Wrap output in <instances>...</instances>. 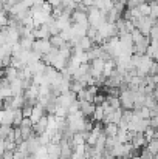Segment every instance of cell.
Segmentation results:
<instances>
[{
    "instance_id": "cell-1",
    "label": "cell",
    "mask_w": 158,
    "mask_h": 159,
    "mask_svg": "<svg viewBox=\"0 0 158 159\" xmlns=\"http://www.w3.org/2000/svg\"><path fill=\"white\" fill-rule=\"evenodd\" d=\"M65 120H67V127L65 128L71 134L79 133V131H90L93 128L92 122L87 120V117L81 113V110L76 111V113H68V116L65 117Z\"/></svg>"
},
{
    "instance_id": "cell-2",
    "label": "cell",
    "mask_w": 158,
    "mask_h": 159,
    "mask_svg": "<svg viewBox=\"0 0 158 159\" xmlns=\"http://www.w3.org/2000/svg\"><path fill=\"white\" fill-rule=\"evenodd\" d=\"M115 36H118L116 23H113V22H104V23L98 28V40H96V45H98V43H104L105 40H108L110 37H115Z\"/></svg>"
},
{
    "instance_id": "cell-3",
    "label": "cell",
    "mask_w": 158,
    "mask_h": 159,
    "mask_svg": "<svg viewBox=\"0 0 158 159\" xmlns=\"http://www.w3.org/2000/svg\"><path fill=\"white\" fill-rule=\"evenodd\" d=\"M87 16H89V23L92 28H99L104 22H107V12L98 9L96 6H90V9L87 11Z\"/></svg>"
},
{
    "instance_id": "cell-4",
    "label": "cell",
    "mask_w": 158,
    "mask_h": 159,
    "mask_svg": "<svg viewBox=\"0 0 158 159\" xmlns=\"http://www.w3.org/2000/svg\"><path fill=\"white\" fill-rule=\"evenodd\" d=\"M133 145L132 142H118L115 147L110 148V155L113 158H124L127 159V156H130V153L133 152Z\"/></svg>"
},
{
    "instance_id": "cell-5",
    "label": "cell",
    "mask_w": 158,
    "mask_h": 159,
    "mask_svg": "<svg viewBox=\"0 0 158 159\" xmlns=\"http://www.w3.org/2000/svg\"><path fill=\"white\" fill-rule=\"evenodd\" d=\"M119 102L124 110H133L135 108V90L122 88L119 91Z\"/></svg>"
},
{
    "instance_id": "cell-6",
    "label": "cell",
    "mask_w": 158,
    "mask_h": 159,
    "mask_svg": "<svg viewBox=\"0 0 158 159\" xmlns=\"http://www.w3.org/2000/svg\"><path fill=\"white\" fill-rule=\"evenodd\" d=\"M132 22H133L135 28L140 30L141 34H144V36H147V37H149V33H151V30H152V26H154V23H155V20L151 19L149 16H141V17L132 20Z\"/></svg>"
},
{
    "instance_id": "cell-7",
    "label": "cell",
    "mask_w": 158,
    "mask_h": 159,
    "mask_svg": "<svg viewBox=\"0 0 158 159\" xmlns=\"http://www.w3.org/2000/svg\"><path fill=\"white\" fill-rule=\"evenodd\" d=\"M107 59H103V57H98V59H93V60H90L92 63H89L90 65V74L98 80V79H103L104 76H103V73H104V63Z\"/></svg>"
},
{
    "instance_id": "cell-8",
    "label": "cell",
    "mask_w": 158,
    "mask_h": 159,
    "mask_svg": "<svg viewBox=\"0 0 158 159\" xmlns=\"http://www.w3.org/2000/svg\"><path fill=\"white\" fill-rule=\"evenodd\" d=\"M53 50V45L50 39H36L33 43V51L39 54V56H45Z\"/></svg>"
},
{
    "instance_id": "cell-9",
    "label": "cell",
    "mask_w": 158,
    "mask_h": 159,
    "mask_svg": "<svg viewBox=\"0 0 158 159\" xmlns=\"http://www.w3.org/2000/svg\"><path fill=\"white\" fill-rule=\"evenodd\" d=\"M76 99H78V98H76V94H74L73 91H65V93H60V94L54 99V104H56V105H60V107H65V108L68 110V107L71 105Z\"/></svg>"
},
{
    "instance_id": "cell-10",
    "label": "cell",
    "mask_w": 158,
    "mask_h": 159,
    "mask_svg": "<svg viewBox=\"0 0 158 159\" xmlns=\"http://www.w3.org/2000/svg\"><path fill=\"white\" fill-rule=\"evenodd\" d=\"M71 23H78V25H82V26H90L87 12L84 9H74L71 12Z\"/></svg>"
},
{
    "instance_id": "cell-11",
    "label": "cell",
    "mask_w": 158,
    "mask_h": 159,
    "mask_svg": "<svg viewBox=\"0 0 158 159\" xmlns=\"http://www.w3.org/2000/svg\"><path fill=\"white\" fill-rule=\"evenodd\" d=\"M122 119V108H115L104 116L105 124H119Z\"/></svg>"
},
{
    "instance_id": "cell-12",
    "label": "cell",
    "mask_w": 158,
    "mask_h": 159,
    "mask_svg": "<svg viewBox=\"0 0 158 159\" xmlns=\"http://www.w3.org/2000/svg\"><path fill=\"white\" fill-rule=\"evenodd\" d=\"M44 113H45V107L41 105L39 102H36V104L33 105L31 114H30V119H31L33 125H34V124H37V122H39L42 117H44Z\"/></svg>"
},
{
    "instance_id": "cell-13",
    "label": "cell",
    "mask_w": 158,
    "mask_h": 159,
    "mask_svg": "<svg viewBox=\"0 0 158 159\" xmlns=\"http://www.w3.org/2000/svg\"><path fill=\"white\" fill-rule=\"evenodd\" d=\"M95 104L93 102H90V101H79V110H81V113L85 116V117H90V116H93V111H95Z\"/></svg>"
},
{
    "instance_id": "cell-14",
    "label": "cell",
    "mask_w": 158,
    "mask_h": 159,
    "mask_svg": "<svg viewBox=\"0 0 158 159\" xmlns=\"http://www.w3.org/2000/svg\"><path fill=\"white\" fill-rule=\"evenodd\" d=\"M130 142H132L133 148H141V147H144L147 144V141H146L143 133H133V138H132Z\"/></svg>"
},
{
    "instance_id": "cell-15",
    "label": "cell",
    "mask_w": 158,
    "mask_h": 159,
    "mask_svg": "<svg viewBox=\"0 0 158 159\" xmlns=\"http://www.w3.org/2000/svg\"><path fill=\"white\" fill-rule=\"evenodd\" d=\"M115 70H116V63H115V59H107L104 63V73H103V76L104 77H108V76H112L113 73H115Z\"/></svg>"
},
{
    "instance_id": "cell-16",
    "label": "cell",
    "mask_w": 158,
    "mask_h": 159,
    "mask_svg": "<svg viewBox=\"0 0 158 159\" xmlns=\"http://www.w3.org/2000/svg\"><path fill=\"white\" fill-rule=\"evenodd\" d=\"M146 54H147L151 59H154L155 62H158V42H155V40H151V43L147 45Z\"/></svg>"
},
{
    "instance_id": "cell-17",
    "label": "cell",
    "mask_w": 158,
    "mask_h": 159,
    "mask_svg": "<svg viewBox=\"0 0 158 159\" xmlns=\"http://www.w3.org/2000/svg\"><path fill=\"white\" fill-rule=\"evenodd\" d=\"M113 3H115V0H95V6L104 12L110 11L113 8Z\"/></svg>"
},
{
    "instance_id": "cell-18",
    "label": "cell",
    "mask_w": 158,
    "mask_h": 159,
    "mask_svg": "<svg viewBox=\"0 0 158 159\" xmlns=\"http://www.w3.org/2000/svg\"><path fill=\"white\" fill-rule=\"evenodd\" d=\"M104 116H105V111H104V107L103 104H99V105L95 107V111H93V119L95 120H98V122H101V120H104Z\"/></svg>"
},
{
    "instance_id": "cell-19",
    "label": "cell",
    "mask_w": 158,
    "mask_h": 159,
    "mask_svg": "<svg viewBox=\"0 0 158 159\" xmlns=\"http://www.w3.org/2000/svg\"><path fill=\"white\" fill-rule=\"evenodd\" d=\"M118 130H119L118 124H105V127H104L105 136H116Z\"/></svg>"
},
{
    "instance_id": "cell-20",
    "label": "cell",
    "mask_w": 158,
    "mask_h": 159,
    "mask_svg": "<svg viewBox=\"0 0 158 159\" xmlns=\"http://www.w3.org/2000/svg\"><path fill=\"white\" fill-rule=\"evenodd\" d=\"M50 42H51L53 48H60V47H64L67 42L60 37V34H54V36H51L50 37Z\"/></svg>"
},
{
    "instance_id": "cell-21",
    "label": "cell",
    "mask_w": 158,
    "mask_h": 159,
    "mask_svg": "<svg viewBox=\"0 0 158 159\" xmlns=\"http://www.w3.org/2000/svg\"><path fill=\"white\" fill-rule=\"evenodd\" d=\"M138 111V114H140V117L141 119H151L152 116H154V111L151 110V108H147V107H141V108H138L136 110Z\"/></svg>"
},
{
    "instance_id": "cell-22",
    "label": "cell",
    "mask_w": 158,
    "mask_h": 159,
    "mask_svg": "<svg viewBox=\"0 0 158 159\" xmlns=\"http://www.w3.org/2000/svg\"><path fill=\"white\" fill-rule=\"evenodd\" d=\"M136 8H138L141 16H149L151 14V3H147V2H141Z\"/></svg>"
},
{
    "instance_id": "cell-23",
    "label": "cell",
    "mask_w": 158,
    "mask_h": 159,
    "mask_svg": "<svg viewBox=\"0 0 158 159\" xmlns=\"http://www.w3.org/2000/svg\"><path fill=\"white\" fill-rule=\"evenodd\" d=\"M146 148H147L152 155H157L158 153V139L157 138H154L152 141H149V142L146 144Z\"/></svg>"
},
{
    "instance_id": "cell-24",
    "label": "cell",
    "mask_w": 158,
    "mask_h": 159,
    "mask_svg": "<svg viewBox=\"0 0 158 159\" xmlns=\"http://www.w3.org/2000/svg\"><path fill=\"white\" fill-rule=\"evenodd\" d=\"M149 17L154 19V20L158 19V2H155V0L151 3V14H149Z\"/></svg>"
},
{
    "instance_id": "cell-25",
    "label": "cell",
    "mask_w": 158,
    "mask_h": 159,
    "mask_svg": "<svg viewBox=\"0 0 158 159\" xmlns=\"http://www.w3.org/2000/svg\"><path fill=\"white\" fill-rule=\"evenodd\" d=\"M149 39L158 42V23H154V26H152V30L149 33Z\"/></svg>"
},
{
    "instance_id": "cell-26",
    "label": "cell",
    "mask_w": 158,
    "mask_h": 159,
    "mask_svg": "<svg viewBox=\"0 0 158 159\" xmlns=\"http://www.w3.org/2000/svg\"><path fill=\"white\" fill-rule=\"evenodd\" d=\"M8 25V19H6V14L3 12V11H0V30L2 28H5Z\"/></svg>"
},
{
    "instance_id": "cell-27",
    "label": "cell",
    "mask_w": 158,
    "mask_h": 159,
    "mask_svg": "<svg viewBox=\"0 0 158 159\" xmlns=\"http://www.w3.org/2000/svg\"><path fill=\"white\" fill-rule=\"evenodd\" d=\"M76 111H79V99H76L71 105L68 107V113H76Z\"/></svg>"
},
{
    "instance_id": "cell-28",
    "label": "cell",
    "mask_w": 158,
    "mask_h": 159,
    "mask_svg": "<svg viewBox=\"0 0 158 159\" xmlns=\"http://www.w3.org/2000/svg\"><path fill=\"white\" fill-rule=\"evenodd\" d=\"M140 158H141V159H152V158H154V155H152L147 148H143V152H141Z\"/></svg>"
},
{
    "instance_id": "cell-29",
    "label": "cell",
    "mask_w": 158,
    "mask_h": 159,
    "mask_svg": "<svg viewBox=\"0 0 158 159\" xmlns=\"http://www.w3.org/2000/svg\"><path fill=\"white\" fill-rule=\"evenodd\" d=\"M45 2H47L51 8H59V6H62V2H64V0H45Z\"/></svg>"
},
{
    "instance_id": "cell-30",
    "label": "cell",
    "mask_w": 158,
    "mask_h": 159,
    "mask_svg": "<svg viewBox=\"0 0 158 159\" xmlns=\"http://www.w3.org/2000/svg\"><path fill=\"white\" fill-rule=\"evenodd\" d=\"M6 152V141L5 139H0V156H3Z\"/></svg>"
},
{
    "instance_id": "cell-31",
    "label": "cell",
    "mask_w": 158,
    "mask_h": 159,
    "mask_svg": "<svg viewBox=\"0 0 158 159\" xmlns=\"http://www.w3.org/2000/svg\"><path fill=\"white\" fill-rule=\"evenodd\" d=\"M151 127L158 128V114H155V116H152V117H151Z\"/></svg>"
},
{
    "instance_id": "cell-32",
    "label": "cell",
    "mask_w": 158,
    "mask_h": 159,
    "mask_svg": "<svg viewBox=\"0 0 158 159\" xmlns=\"http://www.w3.org/2000/svg\"><path fill=\"white\" fill-rule=\"evenodd\" d=\"M152 96L155 98V101H157V102H158V85H157V87H155V90L152 91Z\"/></svg>"
},
{
    "instance_id": "cell-33",
    "label": "cell",
    "mask_w": 158,
    "mask_h": 159,
    "mask_svg": "<svg viewBox=\"0 0 158 159\" xmlns=\"http://www.w3.org/2000/svg\"><path fill=\"white\" fill-rule=\"evenodd\" d=\"M5 2H6V5H8V8H9L11 5H14V3H17L19 0H5Z\"/></svg>"
},
{
    "instance_id": "cell-34",
    "label": "cell",
    "mask_w": 158,
    "mask_h": 159,
    "mask_svg": "<svg viewBox=\"0 0 158 159\" xmlns=\"http://www.w3.org/2000/svg\"><path fill=\"white\" fill-rule=\"evenodd\" d=\"M115 2H119V3H122V5H127V3H129V0H115Z\"/></svg>"
},
{
    "instance_id": "cell-35",
    "label": "cell",
    "mask_w": 158,
    "mask_h": 159,
    "mask_svg": "<svg viewBox=\"0 0 158 159\" xmlns=\"http://www.w3.org/2000/svg\"><path fill=\"white\" fill-rule=\"evenodd\" d=\"M152 159H158V153H157V155H154V158H152Z\"/></svg>"
},
{
    "instance_id": "cell-36",
    "label": "cell",
    "mask_w": 158,
    "mask_h": 159,
    "mask_svg": "<svg viewBox=\"0 0 158 159\" xmlns=\"http://www.w3.org/2000/svg\"><path fill=\"white\" fill-rule=\"evenodd\" d=\"M140 2H146V0H140Z\"/></svg>"
}]
</instances>
